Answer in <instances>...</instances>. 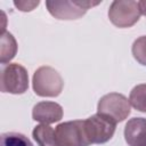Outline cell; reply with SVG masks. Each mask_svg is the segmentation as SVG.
I'll return each mask as SVG.
<instances>
[{"mask_svg": "<svg viewBox=\"0 0 146 146\" xmlns=\"http://www.w3.org/2000/svg\"><path fill=\"white\" fill-rule=\"evenodd\" d=\"M131 112L129 99L119 92H110L103 96L97 105V113L110 117L115 123L124 121Z\"/></svg>", "mask_w": 146, "mask_h": 146, "instance_id": "cell-2", "label": "cell"}, {"mask_svg": "<svg viewBox=\"0 0 146 146\" xmlns=\"http://www.w3.org/2000/svg\"><path fill=\"white\" fill-rule=\"evenodd\" d=\"M0 146H33L31 140L18 132H6L1 135Z\"/></svg>", "mask_w": 146, "mask_h": 146, "instance_id": "cell-13", "label": "cell"}, {"mask_svg": "<svg viewBox=\"0 0 146 146\" xmlns=\"http://www.w3.org/2000/svg\"><path fill=\"white\" fill-rule=\"evenodd\" d=\"M129 102L137 111L146 112V83L138 84L132 88L129 96Z\"/></svg>", "mask_w": 146, "mask_h": 146, "instance_id": "cell-12", "label": "cell"}, {"mask_svg": "<svg viewBox=\"0 0 146 146\" xmlns=\"http://www.w3.org/2000/svg\"><path fill=\"white\" fill-rule=\"evenodd\" d=\"M29 88V75L24 66L14 63L7 64L1 70L0 89L2 92L15 95L24 94Z\"/></svg>", "mask_w": 146, "mask_h": 146, "instance_id": "cell-3", "label": "cell"}, {"mask_svg": "<svg viewBox=\"0 0 146 146\" xmlns=\"http://www.w3.org/2000/svg\"><path fill=\"white\" fill-rule=\"evenodd\" d=\"M141 13L137 1H113L108 9L110 21L117 27H130L136 24Z\"/></svg>", "mask_w": 146, "mask_h": 146, "instance_id": "cell-7", "label": "cell"}, {"mask_svg": "<svg viewBox=\"0 0 146 146\" xmlns=\"http://www.w3.org/2000/svg\"><path fill=\"white\" fill-rule=\"evenodd\" d=\"M32 136L39 146H58L55 130L48 124H39L33 131Z\"/></svg>", "mask_w": 146, "mask_h": 146, "instance_id": "cell-10", "label": "cell"}, {"mask_svg": "<svg viewBox=\"0 0 146 146\" xmlns=\"http://www.w3.org/2000/svg\"><path fill=\"white\" fill-rule=\"evenodd\" d=\"M138 5H139L140 13H141L143 15H145V16H146V1H139V2H138Z\"/></svg>", "mask_w": 146, "mask_h": 146, "instance_id": "cell-16", "label": "cell"}, {"mask_svg": "<svg viewBox=\"0 0 146 146\" xmlns=\"http://www.w3.org/2000/svg\"><path fill=\"white\" fill-rule=\"evenodd\" d=\"M32 86L38 96L56 97L62 92L64 81L62 75L55 68L50 66H41L33 74Z\"/></svg>", "mask_w": 146, "mask_h": 146, "instance_id": "cell-1", "label": "cell"}, {"mask_svg": "<svg viewBox=\"0 0 146 146\" xmlns=\"http://www.w3.org/2000/svg\"><path fill=\"white\" fill-rule=\"evenodd\" d=\"M100 1H46L48 11L57 19H78Z\"/></svg>", "mask_w": 146, "mask_h": 146, "instance_id": "cell-6", "label": "cell"}, {"mask_svg": "<svg viewBox=\"0 0 146 146\" xmlns=\"http://www.w3.org/2000/svg\"><path fill=\"white\" fill-rule=\"evenodd\" d=\"M39 1H14V5L22 11H31L39 6Z\"/></svg>", "mask_w": 146, "mask_h": 146, "instance_id": "cell-15", "label": "cell"}, {"mask_svg": "<svg viewBox=\"0 0 146 146\" xmlns=\"http://www.w3.org/2000/svg\"><path fill=\"white\" fill-rule=\"evenodd\" d=\"M124 139L129 146H146V119H130L124 127Z\"/></svg>", "mask_w": 146, "mask_h": 146, "instance_id": "cell-9", "label": "cell"}, {"mask_svg": "<svg viewBox=\"0 0 146 146\" xmlns=\"http://www.w3.org/2000/svg\"><path fill=\"white\" fill-rule=\"evenodd\" d=\"M131 50L135 59L139 64L146 66V35L139 36L138 39H136L132 43Z\"/></svg>", "mask_w": 146, "mask_h": 146, "instance_id": "cell-14", "label": "cell"}, {"mask_svg": "<svg viewBox=\"0 0 146 146\" xmlns=\"http://www.w3.org/2000/svg\"><path fill=\"white\" fill-rule=\"evenodd\" d=\"M58 146H88L90 145L86 130L84 120L63 122L55 129Z\"/></svg>", "mask_w": 146, "mask_h": 146, "instance_id": "cell-5", "label": "cell"}, {"mask_svg": "<svg viewBox=\"0 0 146 146\" xmlns=\"http://www.w3.org/2000/svg\"><path fill=\"white\" fill-rule=\"evenodd\" d=\"M32 117L42 124H51L62 120L63 108L55 102H40L33 107Z\"/></svg>", "mask_w": 146, "mask_h": 146, "instance_id": "cell-8", "label": "cell"}, {"mask_svg": "<svg viewBox=\"0 0 146 146\" xmlns=\"http://www.w3.org/2000/svg\"><path fill=\"white\" fill-rule=\"evenodd\" d=\"M17 52V42L11 33H1V46H0V60L1 64L9 63Z\"/></svg>", "mask_w": 146, "mask_h": 146, "instance_id": "cell-11", "label": "cell"}, {"mask_svg": "<svg viewBox=\"0 0 146 146\" xmlns=\"http://www.w3.org/2000/svg\"><path fill=\"white\" fill-rule=\"evenodd\" d=\"M116 123L107 116L95 114L84 120V130L90 144H104L115 132Z\"/></svg>", "mask_w": 146, "mask_h": 146, "instance_id": "cell-4", "label": "cell"}]
</instances>
